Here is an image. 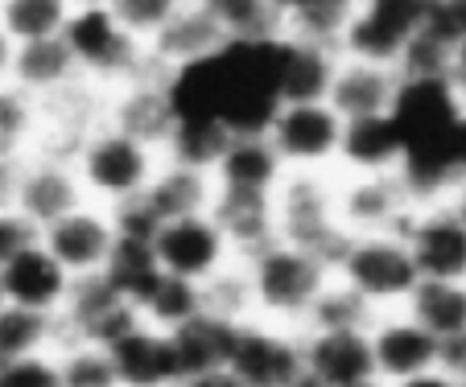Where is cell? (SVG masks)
I'll use <instances>...</instances> for the list:
<instances>
[{
  "label": "cell",
  "mask_w": 466,
  "mask_h": 387,
  "mask_svg": "<svg viewBox=\"0 0 466 387\" xmlns=\"http://www.w3.org/2000/svg\"><path fill=\"white\" fill-rule=\"evenodd\" d=\"M0 284H5V301L34 313L58 317L66 309L75 276L50 255V247L42 239H34L29 247H21L9 264H0Z\"/></svg>",
  "instance_id": "ac0fdd59"
},
{
  "label": "cell",
  "mask_w": 466,
  "mask_h": 387,
  "mask_svg": "<svg viewBox=\"0 0 466 387\" xmlns=\"http://www.w3.org/2000/svg\"><path fill=\"white\" fill-rule=\"evenodd\" d=\"M351 387H392V383H384V379H363V383H351Z\"/></svg>",
  "instance_id": "91938a15"
},
{
  "label": "cell",
  "mask_w": 466,
  "mask_h": 387,
  "mask_svg": "<svg viewBox=\"0 0 466 387\" xmlns=\"http://www.w3.org/2000/svg\"><path fill=\"white\" fill-rule=\"evenodd\" d=\"M112 227L120 243H153L166 223L157 219V211L145 203V194H141V198H128V203L112 206Z\"/></svg>",
  "instance_id": "ee69618b"
},
{
  "label": "cell",
  "mask_w": 466,
  "mask_h": 387,
  "mask_svg": "<svg viewBox=\"0 0 466 387\" xmlns=\"http://www.w3.org/2000/svg\"><path fill=\"white\" fill-rule=\"evenodd\" d=\"M137 309H141L145 326L166 330V334H177L182 326H190L194 317L207 313V305H203V284L161 273L157 281H153V289L145 293L141 301H137Z\"/></svg>",
  "instance_id": "4dcf8cb0"
},
{
  "label": "cell",
  "mask_w": 466,
  "mask_h": 387,
  "mask_svg": "<svg viewBox=\"0 0 466 387\" xmlns=\"http://www.w3.org/2000/svg\"><path fill=\"white\" fill-rule=\"evenodd\" d=\"M309 5H318V0H268V9H273L277 17H285V21H293L298 13H306Z\"/></svg>",
  "instance_id": "11a10c76"
},
{
  "label": "cell",
  "mask_w": 466,
  "mask_h": 387,
  "mask_svg": "<svg viewBox=\"0 0 466 387\" xmlns=\"http://www.w3.org/2000/svg\"><path fill=\"white\" fill-rule=\"evenodd\" d=\"M289 387H326V383H322V379H318V375H309V371H301V375L293 379Z\"/></svg>",
  "instance_id": "6f0895ef"
},
{
  "label": "cell",
  "mask_w": 466,
  "mask_h": 387,
  "mask_svg": "<svg viewBox=\"0 0 466 387\" xmlns=\"http://www.w3.org/2000/svg\"><path fill=\"white\" fill-rule=\"evenodd\" d=\"M231 128L211 115H177L174 133H169L166 149L161 157L174 161V165H186V169H198V174H215V165L223 161L231 144Z\"/></svg>",
  "instance_id": "f546056e"
},
{
  "label": "cell",
  "mask_w": 466,
  "mask_h": 387,
  "mask_svg": "<svg viewBox=\"0 0 466 387\" xmlns=\"http://www.w3.org/2000/svg\"><path fill=\"white\" fill-rule=\"evenodd\" d=\"M62 37L71 45L83 79H99V83H107V87L132 83L145 71V62H149V45L137 42V37L116 21L112 5H104V9H75Z\"/></svg>",
  "instance_id": "8992f818"
},
{
  "label": "cell",
  "mask_w": 466,
  "mask_h": 387,
  "mask_svg": "<svg viewBox=\"0 0 466 387\" xmlns=\"http://www.w3.org/2000/svg\"><path fill=\"white\" fill-rule=\"evenodd\" d=\"M392 387H458V383H454V379H450L441 367H433V371H425V375L400 379V383H392Z\"/></svg>",
  "instance_id": "816d5d0a"
},
{
  "label": "cell",
  "mask_w": 466,
  "mask_h": 387,
  "mask_svg": "<svg viewBox=\"0 0 466 387\" xmlns=\"http://www.w3.org/2000/svg\"><path fill=\"white\" fill-rule=\"evenodd\" d=\"M368 334L371 354H376V379H384V383H400V379L425 375L438 367L441 338H433L409 309L380 313Z\"/></svg>",
  "instance_id": "2e32d148"
},
{
  "label": "cell",
  "mask_w": 466,
  "mask_h": 387,
  "mask_svg": "<svg viewBox=\"0 0 466 387\" xmlns=\"http://www.w3.org/2000/svg\"><path fill=\"white\" fill-rule=\"evenodd\" d=\"M343 54L330 45L298 42L285 34V62H281V104H326L330 83L339 74Z\"/></svg>",
  "instance_id": "83f0119b"
},
{
  "label": "cell",
  "mask_w": 466,
  "mask_h": 387,
  "mask_svg": "<svg viewBox=\"0 0 466 387\" xmlns=\"http://www.w3.org/2000/svg\"><path fill=\"white\" fill-rule=\"evenodd\" d=\"M58 362H62V387H124L120 371L112 362V351H104L96 342H62Z\"/></svg>",
  "instance_id": "60d3db41"
},
{
  "label": "cell",
  "mask_w": 466,
  "mask_h": 387,
  "mask_svg": "<svg viewBox=\"0 0 466 387\" xmlns=\"http://www.w3.org/2000/svg\"><path fill=\"white\" fill-rule=\"evenodd\" d=\"M13 58H17V42L0 29V83H13Z\"/></svg>",
  "instance_id": "f5cc1de1"
},
{
  "label": "cell",
  "mask_w": 466,
  "mask_h": 387,
  "mask_svg": "<svg viewBox=\"0 0 466 387\" xmlns=\"http://www.w3.org/2000/svg\"><path fill=\"white\" fill-rule=\"evenodd\" d=\"M458 387H466V383H458Z\"/></svg>",
  "instance_id": "6125c7cd"
},
{
  "label": "cell",
  "mask_w": 466,
  "mask_h": 387,
  "mask_svg": "<svg viewBox=\"0 0 466 387\" xmlns=\"http://www.w3.org/2000/svg\"><path fill=\"white\" fill-rule=\"evenodd\" d=\"M5 305H9V301H5V284H0V309H5Z\"/></svg>",
  "instance_id": "94428289"
},
{
  "label": "cell",
  "mask_w": 466,
  "mask_h": 387,
  "mask_svg": "<svg viewBox=\"0 0 466 387\" xmlns=\"http://www.w3.org/2000/svg\"><path fill=\"white\" fill-rule=\"evenodd\" d=\"M34 239H37V231L29 227L17 211H5L0 214V264H9L13 255H17L21 247H29Z\"/></svg>",
  "instance_id": "7dc6e473"
},
{
  "label": "cell",
  "mask_w": 466,
  "mask_h": 387,
  "mask_svg": "<svg viewBox=\"0 0 466 387\" xmlns=\"http://www.w3.org/2000/svg\"><path fill=\"white\" fill-rule=\"evenodd\" d=\"M87 203L91 198H87V190H83V177H79V169H75V161L50 157V153H29L25 157L17 214L37 235Z\"/></svg>",
  "instance_id": "9a60e30c"
},
{
  "label": "cell",
  "mask_w": 466,
  "mask_h": 387,
  "mask_svg": "<svg viewBox=\"0 0 466 387\" xmlns=\"http://www.w3.org/2000/svg\"><path fill=\"white\" fill-rule=\"evenodd\" d=\"M62 342H96L104 351H112L120 338H128L137 326H145L141 309L128 297H120L112 281L104 273L75 276L66 309L58 313Z\"/></svg>",
  "instance_id": "52a82bcc"
},
{
  "label": "cell",
  "mask_w": 466,
  "mask_h": 387,
  "mask_svg": "<svg viewBox=\"0 0 466 387\" xmlns=\"http://www.w3.org/2000/svg\"><path fill=\"white\" fill-rule=\"evenodd\" d=\"M58 346H62L58 317L34 313V309H21V305L0 309V367L42 351H58Z\"/></svg>",
  "instance_id": "1f68e13d"
},
{
  "label": "cell",
  "mask_w": 466,
  "mask_h": 387,
  "mask_svg": "<svg viewBox=\"0 0 466 387\" xmlns=\"http://www.w3.org/2000/svg\"><path fill=\"white\" fill-rule=\"evenodd\" d=\"M177 387H248V383L231 367H211V371H194V375H186Z\"/></svg>",
  "instance_id": "f907efd6"
},
{
  "label": "cell",
  "mask_w": 466,
  "mask_h": 387,
  "mask_svg": "<svg viewBox=\"0 0 466 387\" xmlns=\"http://www.w3.org/2000/svg\"><path fill=\"white\" fill-rule=\"evenodd\" d=\"M145 203L157 211L161 223L174 219H190V214H207L215 203V177L198 174V169L174 165V161L161 157V169L153 174L149 190H145Z\"/></svg>",
  "instance_id": "f1b7e54d"
},
{
  "label": "cell",
  "mask_w": 466,
  "mask_h": 387,
  "mask_svg": "<svg viewBox=\"0 0 466 387\" xmlns=\"http://www.w3.org/2000/svg\"><path fill=\"white\" fill-rule=\"evenodd\" d=\"M450 83H454V91L466 99V42L454 50V62H450Z\"/></svg>",
  "instance_id": "db71d44e"
},
{
  "label": "cell",
  "mask_w": 466,
  "mask_h": 387,
  "mask_svg": "<svg viewBox=\"0 0 466 387\" xmlns=\"http://www.w3.org/2000/svg\"><path fill=\"white\" fill-rule=\"evenodd\" d=\"M37 99L17 83H0V157H29L37 141Z\"/></svg>",
  "instance_id": "f35d334b"
},
{
  "label": "cell",
  "mask_w": 466,
  "mask_h": 387,
  "mask_svg": "<svg viewBox=\"0 0 466 387\" xmlns=\"http://www.w3.org/2000/svg\"><path fill=\"white\" fill-rule=\"evenodd\" d=\"M71 0H0V29L17 45L62 37L71 21Z\"/></svg>",
  "instance_id": "e575fe53"
},
{
  "label": "cell",
  "mask_w": 466,
  "mask_h": 387,
  "mask_svg": "<svg viewBox=\"0 0 466 387\" xmlns=\"http://www.w3.org/2000/svg\"><path fill=\"white\" fill-rule=\"evenodd\" d=\"M112 362L124 387H177L182 383V359H177L174 334L153 326H137L128 338L112 346Z\"/></svg>",
  "instance_id": "d4e9b609"
},
{
  "label": "cell",
  "mask_w": 466,
  "mask_h": 387,
  "mask_svg": "<svg viewBox=\"0 0 466 387\" xmlns=\"http://www.w3.org/2000/svg\"><path fill=\"white\" fill-rule=\"evenodd\" d=\"M347 120L330 104H281L268 124V141L289 169H339Z\"/></svg>",
  "instance_id": "9c48e42d"
},
{
  "label": "cell",
  "mask_w": 466,
  "mask_h": 387,
  "mask_svg": "<svg viewBox=\"0 0 466 387\" xmlns=\"http://www.w3.org/2000/svg\"><path fill=\"white\" fill-rule=\"evenodd\" d=\"M104 276L120 289V297H128L132 305H137V301L153 289V281L161 276V264H157V255H153V243H116Z\"/></svg>",
  "instance_id": "ab89813d"
},
{
  "label": "cell",
  "mask_w": 466,
  "mask_h": 387,
  "mask_svg": "<svg viewBox=\"0 0 466 387\" xmlns=\"http://www.w3.org/2000/svg\"><path fill=\"white\" fill-rule=\"evenodd\" d=\"M417 211L413 190L400 174H339V219L351 235H388L405 231L409 214Z\"/></svg>",
  "instance_id": "7c38bea8"
},
{
  "label": "cell",
  "mask_w": 466,
  "mask_h": 387,
  "mask_svg": "<svg viewBox=\"0 0 466 387\" xmlns=\"http://www.w3.org/2000/svg\"><path fill=\"white\" fill-rule=\"evenodd\" d=\"M335 276L343 284H351L376 313L405 309L409 297L417 293V284H421V273H417L413 252H409L400 231H388V235H351Z\"/></svg>",
  "instance_id": "5b68a950"
},
{
  "label": "cell",
  "mask_w": 466,
  "mask_h": 387,
  "mask_svg": "<svg viewBox=\"0 0 466 387\" xmlns=\"http://www.w3.org/2000/svg\"><path fill=\"white\" fill-rule=\"evenodd\" d=\"M219 29L228 34V42H273L285 37V17H277L268 9V0H198Z\"/></svg>",
  "instance_id": "8d00e7d4"
},
{
  "label": "cell",
  "mask_w": 466,
  "mask_h": 387,
  "mask_svg": "<svg viewBox=\"0 0 466 387\" xmlns=\"http://www.w3.org/2000/svg\"><path fill=\"white\" fill-rule=\"evenodd\" d=\"M405 309L433 338L446 342V338L466 330V284L462 281H421Z\"/></svg>",
  "instance_id": "836d02e7"
},
{
  "label": "cell",
  "mask_w": 466,
  "mask_h": 387,
  "mask_svg": "<svg viewBox=\"0 0 466 387\" xmlns=\"http://www.w3.org/2000/svg\"><path fill=\"white\" fill-rule=\"evenodd\" d=\"M203 305H207V313L228 322V326L256 322V293H252V276H248L244 260L228 264L219 276H211L203 284Z\"/></svg>",
  "instance_id": "74e56055"
},
{
  "label": "cell",
  "mask_w": 466,
  "mask_h": 387,
  "mask_svg": "<svg viewBox=\"0 0 466 387\" xmlns=\"http://www.w3.org/2000/svg\"><path fill=\"white\" fill-rule=\"evenodd\" d=\"M438 367L446 371L454 383H466V330L454 338H446L441 342V354H438Z\"/></svg>",
  "instance_id": "681fc988"
},
{
  "label": "cell",
  "mask_w": 466,
  "mask_h": 387,
  "mask_svg": "<svg viewBox=\"0 0 466 387\" xmlns=\"http://www.w3.org/2000/svg\"><path fill=\"white\" fill-rule=\"evenodd\" d=\"M236 330L219 317L203 313L194 317L190 326H182L174 334L177 359H182V379L194 375V371H211V367H228L231 362V346H236Z\"/></svg>",
  "instance_id": "d6a6232c"
},
{
  "label": "cell",
  "mask_w": 466,
  "mask_h": 387,
  "mask_svg": "<svg viewBox=\"0 0 466 387\" xmlns=\"http://www.w3.org/2000/svg\"><path fill=\"white\" fill-rule=\"evenodd\" d=\"M409 153V136L396 124V115H371V120H351L343 128V149H339V174L363 177V174H400Z\"/></svg>",
  "instance_id": "7402d4cb"
},
{
  "label": "cell",
  "mask_w": 466,
  "mask_h": 387,
  "mask_svg": "<svg viewBox=\"0 0 466 387\" xmlns=\"http://www.w3.org/2000/svg\"><path fill=\"white\" fill-rule=\"evenodd\" d=\"M0 387H62L58 351H42L0 367Z\"/></svg>",
  "instance_id": "f6af8a7d"
},
{
  "label": "cell",
  "mask_w": 466,
  "mask_h": 387,
  "mask_svg": "<svg viewBox=\"0 0 466 387\" xmlns=\"http://www.w3.org/2000/svg\"><path fill=\"white\" fill-rule=\"evenodd\" d=\"M306 371L326 387H351L376 379V354H371L368 330H335V334H301Z\"/></svg>",
  "instance_id": "cb8c5ba5"
},
{
  "label": "cell",
  "mask_w": 466,
  "mask_h": 387,
  "mask_svg": "<svg viewBox=\"0 0 466 387\" xmlns=\"http://www.w3.org/2000/svg\"><path fill=\"white\" fill-rule=\"evenodd\" d=\"M425 34H433L438 42H446L450 50L466 42V0H430V21Z\"/></svg>",
  "instance_id": "bcb514c9"
},
{
  "label": "cell",
  "mask_w": 466,
  "mask_h": 387,
  "mask_svg": "<svg viewBox=\"0 0 466 387\" xmlns=\"http://www.w3.org/2000/svg\"><path fill=\"white\" fill-rule=\"evenodd\" d=\"M153 255H157L161 273L182 276V281L194 284H207L228 264H236V252H231L223 227L211 219V211L166 223L157 231V239H153Z\"/></svg>",
  "instance_id": "30bf717a"
},
{
  "label": "cell",
  "mask_w": 466,
  "mask_h": 387,
  "mask_svg": "<svg viewBox=\"0 0 466 387\" xmlns=\"http://www.w3.org/2000/svg\"><path fill=\"white\" fill-rule=\"evenodd\" d=\"M211 219L223 227L236 260H252L264 247L281 239L277 223V194H239V190H215Z\"/></svg>",
  "instance_id": "d6986e66"
},
{
  "label": "cell",
  "mask_w": 466,
  "mask_h": 387,
  "mask_svg": "<svg viewBox=\"0 0 466 387\" xmlns=\"http://www.w3.org/2000/svg\"><path fill=\"white\" fill-rule=\"evenodd\" d=\"M83 79L79 62H75L66 37H46V42H25L17 45L13 58V83L34 99H62L66 91H75V83Z\"/></svg>",
  "instance_id": "4316f807"
},
{
  "label": "cell",
  "mask_w": 466,
  "mask_h": 387,
  "mask_svg": "<svg viewBox=\"0 0 466 387\" xmlns=\"http://www.w3.org/2000/svg\"><path fill=\"white\" fill-rule=\"evenodd\" d=\"M21 174H25V157H0V214L17 211Z\"/></svg>",
  "instance_id": "c3c4849f"
},
{
  "label": "cell",
  "mask_w": 466,
  "mask_h": 387,
  "mask_svg": "<svg viewBox=\"0 0 466 387\" xmlns=\"http://www.w3.org/2000/svg\"><path fill=\"white\" fill-rule=\"evenodd\" d=\"M277 223L281 239L318 255L330 273L339 268L351 231L339 219V174L335 169H289L277 190Z\"/></svg>",
  "instance_id": "7a4b0ae2"
},
{
  "label": "cell",
  "mask_w": 466,
  "mask_h": 387,
  "mask_svg": "<svg viewBox=\"0 0 466 387\" xmlns=\"http://www.w3.org/2000/svg\"><path fill=\"white\" fill-rule=\"evenodd\" d=\"M215 190H239V194H277L289 177V165L268 141V133H239L231 136L223 161L215 165Z\"/></svg>",
  "instance_id": "603a6c76"
},
{
  "label": "cell",
  "mask_w": 466,
  "mask_h": 387,
  "mask_svg": "<svg viewBox=\"0 0 466 387\" xmlns=\"http://www.w3.org/2000/svg\"><path fill=\"white\" fill-rule=\"evenodd\" d=\"M396 124L405 128L409 144L446 136L458 120L466 115V99L454 91L450 79H425V83H405L400 99L392 107Z\"/></svg>",
  "instance_id": "484cf974"
},
{
  "label": "cell",
  "mask_w": 466,
  "mask_h": 387,
  "mask_svg": "<svg viewBox=\"0 0 466 387\" xmlns=\"http://www.w3.org/2000/svg\"><path fill=\"white\" fill-rule=\"evenodd\" d=\"M285 37L228 42L219 54L169 74L177 115H211L231 133H268L281 107Z\"/></svg>",
  "instance_id": "6da1fadb"
},
{
  "label": "cell",
  "mask_w": 466,
  "mask_h": 387,
  "mask_svg": "<svg viewBox=\"0 0 466 387\" xmlns=\"http://www.w3.org/2000/svg\"><path fill=\"white\" fill-rule=\"evenodd\" d=\"M425 21H430V0H360L343 34V58L396 66Z\"/></svg>",
  "instance_id": "ba28073f"
},
{
  "label": "cell",
  "mask_w": 466,
  "mask_h": 387,
  "mask_svg": "<svg viewBox=\"0 0 466 387\" xmlns=\"http://www.w3.org/2000/svg\"><path fill=\"white\" fill-rule=\"evenodd\" d=\"M231 371L248 387H289L306 371V351H301V330L268 326V322H248L236 330L231 346Z\"/></svg>",
  "instance_id": "4fadbf2b"
},
{
  "label": "cell",
  "mask_w": 466,
  "mask_h": 387,
  "mask_svg": "<svg viewBox=\"0 0 466 387\" xmlns=\"http://www.w3.org/2000/svg\"><path fill=\"white\" fill-rule=\"evenodd\" d=\"M376 309L368 305V301L360 297V293L351 289V284H343L335 276V281L322 289V297L314 301V309H309L306 326H301V334H335V330H371V322H376Z\"/></svg>",
  "instance_id": "d590c367"
},
{
  "label": "cell",
  "mask_w": 466,
  "mask_h": 387,
  "mask_svg": "<svg viewBox=\"0 0 466 387\" xmlns=\"http://www.w3.org/2000/svg\"><path fill=\"white\" fill-rule=\"evenodd\" d=\"M177 9H182V0H112L116 21L145 45L169 25V17H174Z\"/></svg>",
  "instance_id": "7bdbcfd3"
},
{
  "label": "cell",
  "mask_w": 466,
  "mask_h": 387,
  "mask_svg": "<svg viewBox=\"0 0 466 387\" xmlns=\"http://www.w3.org/2000/svg\"><path fill=\"white\" fill-rule=\"evenodd\" d=\"M446 203H450V211L466 223V177H458V182H454V190L446 194Z\"/></svg>",
  "instance_id": "9f6ffc18"
},
{
  "label": "cell",
  "mask_w": 466,
  "mask_h": 387,
  "mask_svg": "<svg viewBox=\"0 0 466 387\" xmlns=\"http://www.w3.org/2000/svg\"><path fill=\"white\" fill-rule=\"evenodd\" d=\"M405 243L421 281H462L466 284V223L450 203H425L409 214Z\"/></svg>",
  "instance_id": "5bb4252c"
},
{
  "label": "cell",
  "mask_w": 466,
  "mask_h": 387,
  "mask_svg": "<svg viewBox=\"0 0 466 387\" xmlns=\"http://www.w3.org/2000/svg\"><path fill=\"white\" fill-rule=\"evenodd\" d=\"M400 87H405V79H400L396 66L343 58L339 62L335 83H330V99H326V104L335 107L347 124L371 120V115H392L396 99H400Z\"/></svg>",
  "instance_id": "ffe728a7"
},
{
  "label": "cell",
  "mask_w": 466,
  "mask_h": 387,
  "mask_svg": "<svg viewBox=\"0 0 466 387\" xmlns=\"http://www.w3.org/2000/svg\"><path fill=\"white\" fill-rule=\"evenodd\" d=\"M244 264L256 293V322L285 326V330L306 326L314 301L322 297L326 284L335 281V273L318 255L301 252V247L285 243V239H277L273 247H264L260 255H252Z\"/></svg>",
  "instance_id": "3957f363"
},
{
  "label": "cell",
  "mask_w": 466,
  "mask_h": 387,
  "mask_svg": "<svg viewBox=\"0 0 466 387\" xmlns=\"http://www.w3.org/2000/svg\"><path fill=\"white\" fill-rule=\"evenodd\" d=\"M75 9H104V5H112V0H71Z\"/></svg>",
  "instance_id": "680465c9"
},
{
  "label": "cell",
  "mask_w": 466,
  "mask_h": 387,
  "mask_svg": "<svg viewBox=\"0 0 466 387\" xmlns=\"http://www.w3.org/2000/svg\"><path fill=\"white\" fill-rule=\"evenodd\" d=\"M223 45H228V34L219 29V21L198 0H182V9L169 17V25L149 42V58L161 71L177 74L186 66H194V62L219 54Z\"/></svg>",
  "instance_id": "44dd1931"
},
{
  "label": "cell",
  "mask_w": 466,
  "mask_h": 387,
  "mask_svg": "<svg viewBox=\"0 0 466 387\" xmlns=\"http://www.w3.org/2000/svg\"><path fill=\"white\" fill-rule=\"evenodd\" d=\"M104 124L128 133L132 141L149 144V149H166L169 133L177 124V107H174V95H169V71H161L157 62H145V71L137 74L132 83L116 87L112 104L104 112Z\"/></svg>",
  "instance_id": "8fae6325"
},
{
  "label": "cell",
  "mask_w": 466,
  "mask_h": 387,
  "mask_svg": "<svg viewBox=\"0 0 466 387\" xmlns=\"http://www.w3.org/2000/svg\"><path fill=\"white\" fill-rule=\"evenodd\" d=\"M75 169H79L83 190H87L91 203L112 211V206L128 203V198H141L149 190L153 174L161 169V153L99 120L83 136L79 153H75Z\"/></svg>",
  "instance_id": "277c9868"
},
{
  "label": "cell",
  "mask_w": 466,
  "mask_h": 387,
  "mask_svg": "<svg viewBox=\"0 0 466 387\" xmlns=\"http://www.w3.org/2000/svg\"><path fill=\"white\" fill-rule=\"evenodd\" d=\"M37 239L50 247V255L71 276L104 273L112 252H116V243H120V239H116V227H112V211H107V206H96V203L71 211L66 219L46 227Z\"/></svg>",
  "instance_id": "e0dca14e"
},
{
  "label": "cell",
  "mask_w": 466,
  "mask_h": 387,
  "mask_svg": "<svg viewBox=\"0 0 466 387\" xmlns=\"http://www.w3.org/2000/svg\"><path fill=\"white\" fill-rule=\"evenodd\" d=\"M450 62H454V50L421 29V34L405 45V54H400V62H396V71H400V79L405 83L450 79Z\"/></svg>",
  "instance_id": "b9f144b4"
}]
</instances>
